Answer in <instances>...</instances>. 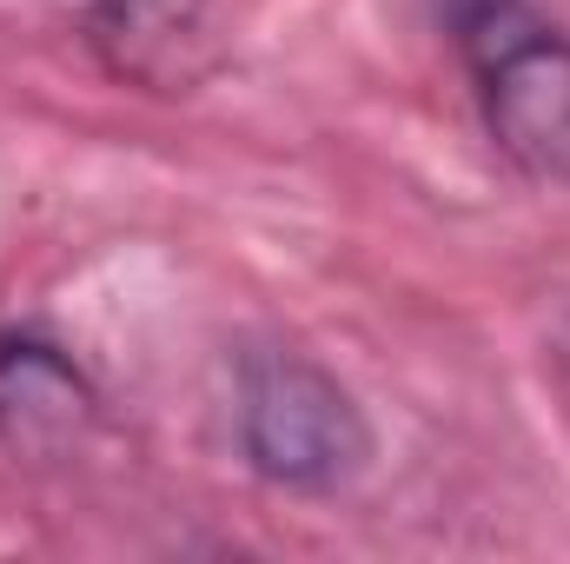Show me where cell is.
Here are the masks:
<instances>
[{
	"label": "cell",
	"instance_id": "5",
	"mask_svg": "<svg viewBox=\"0 0 570 564\" xmlns=\"http://www.w3.org/2000/svg\"><path fill=\"white\" fill-rule=\"evenodd\" d=\"M451 7H458V13H464V7H484V0H451Z\"/></svg>",
	"mask_w": 570,
	"mask_h": 564
},
{
	"label": "cell",
	"instance_id": "1",
	"mask_svg": "<svg viewBox=\"0 0 570 564\" xmlns=\"http://www.w3.org/2000/svg\"><path fill=\"white\" fill-rule=\"evenodd\" d=\"M484 127L531 179H570V40L531 20L524 0H484L458 13Z\"/></svg>",
	"mask_w": 570,
	"mask_h": 564
},
{
	"label": "cell",
	"instance_id": "2",
	"mask_svg": "<svg viewBox=\"0 0 570 564\" xmlns=\"http://www.w3.org/2000/svg\"><path fill=\"white\" fill-rule=\"evenodd\" d=\"M239 438L246 458L292 492H325L352 478L372 451V431L358 419L352 392L298 359V352H253L239 372Z\"/></svg>",
	"mask_w": 570,
	"mask_h": 564
},
{
	"label": "cell",
	"instance_id": "4",
	"mask_svg": "<svg viewBox=\"0 0 570 564\" xmlns=\"http://www.w3.org/2000/svg\"><path fill=\"white\" fill-rule=\"evenodd\" d=\"M80 412H87V386L73 379V366L53 346H40V339L0 346V431L13 451L67 438Z\"/></svg>",
	"mask_w": 570,
	"mask_h": 564
},
{
	"label": "cell",
	"instance_id": "3",
	"mask_svg": "<svg viewBox=\"0 0 570 564\" xmlns=\"http://www.w3.org/2000/svg\"><path fill=\"white\" fill-rule=\"evenodd\" d=\"M87 47L134 87L193 94L219 67V20L213 0H94Z\"/></svg>",
	"mask_w": 570,
	"mask_h": 564
}]
</instances>
